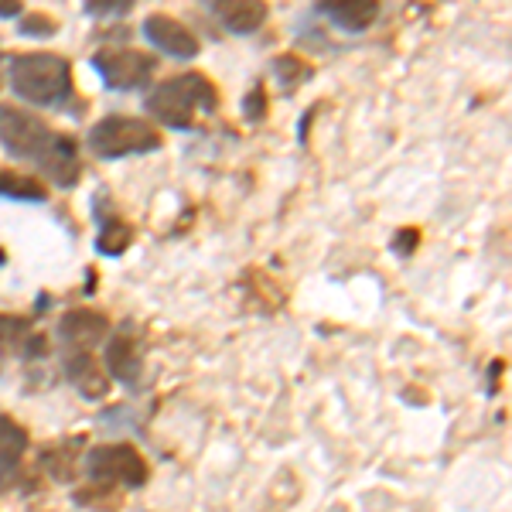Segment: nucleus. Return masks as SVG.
<instances>
[{
	"instance_id": "nucleus-8",
	"label": "nucleus",
	"mask_w": 512,
	"mask_h": 512,
	"mask_svg": "<svg viewBox=\"0 0 512 512\" xmlns=\"http://www.w3.org/2000/svg\"><path fill=\"white\" fill-rule=\"evenodd\" d=\"M62 369H65V379H69V383L76 386L82 396H89V400H103V396L110 393L106 376H103V369L96 366L93 352L69 349L62 355Z\"/></svg>"
},
{
	"instance_id": "nucleus-15",
	"label": "nucleus",
	"mask_w": 512,
	"mask_h": 512,
	"mask_svg": "<svg viewBox=\"0 0 512 512\" xmlns=\"http://www.w3.org/2000/svg\"><path fill=\"white\" fill-rule=\"evenodd\" d=\"M0 198H14V202H45L48 192L35 175H24V171H0Z\"/></svg>"
},
{
	"instance_id": "nucleus-6",
	"label": "nucleus",
	"mask_w": 512,
	"mask_h": 512,
	"mask_svg": "<svg viewBox=\"0 0 512 512\" xmlns=\"http://www.w3.org/2000/svg\"><path fill=\"white\" fill-rule=\"evenodd\" d=\"M89 65L99 72V79L106 82L110 89H140L147 86L158 69V59L154 55H144V52H134V48H103L96 52Z\"/></svg>"
},
{
	"instance_id": "nucleus-14",
	"label": "nucleus",
	"mask_w": 512,
	"mask_h": 512,
	"mask_svg": "<svg viewBox=\"0 0 512 512\" xmlns=\"http://www.w3.org/2000/svg\"><path fill=\"white\" fill-rule=\"evenodd\" d=\"M96 222H99V233H96V250L106 253V256H120L123 250L130 246V239H134V233H130V226L117 216H106L103 205L96 202Z\"/></svg>"
},
{
	"instance_id": "nucleus-2",
	"label": "nucleus",
	"mask_w": 512,
	"mask_h": 512,
	"mask_svg": "<svg viewBox=\"0 0 512 512\" xmlns=\"http://www.w3.org/2000/svg\"><path fill=\"white\" fill-rule=\"evenodd\" d=\"M7 79H11L14 93L35 106H65L72 96L69 62L52 52L14 55L11 69H7Z\"/></svg>"
},
{
	"instance_id": "nucleus-21",
	"label": "nucleus",
	"mask_w": 512,
	"mask_h": 512,
	"mask_svg": "<svg viewBox=\"0 0 512 512\" xmlns=\"http://www.w3.org/2000/svg\"><path fill=\"white\" fill-rule=\"evenodd\" d=\"M263 110H267V96H263V86H253L250 99H246V117L250 120H260Z\"/></svg>"
},
{
	"instance_id": "nucleus-19",
	"label": "nucleus",
	"mask_w": 512,
	"mask_h": 512,
	"mask_svg": "<svg viewBox=\"0 0 512 512\" xmlns=\"http://www.w3.org/2000/svg\"><path fill=\"white\" fill-rule=\"evenodd\" d=\"M52 31H55V21L48 18V14H35V18H28L21 24V35H41V38H45V35H52Z\"/></svg>"
},
{
	"instance_id": "nucleus-9",
	"label": "nucleus",
	"mask_w": 512,
	"mask_h": 512,
	"mask_svg": "<svg viewBox=\"0 0 512 512\" xmlns=\"http://www.w3.org/2000/svg\"><path fill=\"white\" fill-rule=\"evenodd\" d=\"M106 332H110V321H106L99 311H89V308H79V311H69L62 321H59V338L69 349H93L96 342H103Z\"/></svg>"
},
{
	"instance_id": "nucleus-3",
	"label": "nucleus",
	"mask_w": 512,
	"mask_h": 512,
	"mask_svg": "<svg viewBox=\"0 0 512 512\" xmlns=\"http://www.w3.org/2000/svg\"><path fill=\"white\" fill-rule=\"evenodd\" d=\"M89 151L103 161H120V158H130V154H151L161 147V134L154 123L147 120H137V117H103L99 123H93L86 137Z\"/></svg>"
},
{
	"instance_id": "nucleus-1",
	"label": "nucleus",
	"mask_w": 512,
	"mask_h": 512,
	"mask_svg": "<svg viewBox=\"0 0 512 512\" xmlns=\"http://www.w3.org/2000/svg\"><path fill=\"white\" fill-rule=\"evenodd\" d=\"M216 89L198 72H185V76L164 79L147 93V113L161 120L171 130H192L198 113H216Z\"/></svg>"
},
{
	"instance_id": "nucleus-17",
	"label": "nucleus",
	"mask_w": 512,
	"mask_h": 512,
	"mask_svg": "<svg viewBox=\"0 0 512 512\" xmlns=\"http://www.w3.org/2000/svg\"><path fill=\"white\" fill-rule=\"evenodd\" d=\"M308 76H311V65L301 62L297 55H280V59H277V79H280V86H284L287 93H294V89L301 86Z\"/></svg>"
},
{
	"instance_id": "nucleus-23",
	"label": "nucleus",
	"mask_w": 512,
	"mask_h": 512,
	"mask_svg": "<svg viewBox=\"0 0 512 512\" xmlns=\"http://www.w3.org/2000/svg\"><path fill=\"white\" fill-rule=\"evenodd\" d=\"M21 11V0H0V18H18Z\"/></svg>"
},
{
	"instance_id": "nucleus-20",
	"label": "nucleus",
	"mask_w": 512,
	"mask_h": 512,
	"mask_svg": "<svg viewBox=\"0 0 512 512\" xmlns=\"http://www.w3.org/2000/svg\"><path fill=\"white\" fill-rule=\"evenodd\" d=\"M417 243H420L417 229H400V233H396V239H393V250L400 253V256H410V253L417 250Z\"/></svg>"
},
{
	"instance_id": "nucleus-11",
	"label": "nucleus",
	"mask_w": 512,
	"mask_h": 512,
	"mask_svg": "<svg viewBox=\"0 0 512 512\" xmlns=\"http://www.w3.org/2000/svg\"><path fill=\"white\" fill-rule=\"evenodd\" d=\"M41 171L55 181V185H76L79 181V147L72 137H55L52 147L45 151V158L38 161Z\"/></svg>"
},
{
	"instance_id": "nucleus-18",
	"label": "nucleus",
	"mask_w": 512,
	"mask_h": 512,
	"mask_svg": "<svg viewBox=\"0 0 512 512\" xmlns=\"http://www.w3.org/2000/svg\"><path fill=\"white\" fill-rule=\"evenodd\" d=\"M31 338V325L24 318L0 315V349H24Z\"/></svg>"
},
{
	"instance_id": "nucleus-22",
	"label": "nucleus",
	"mask_w": 512,
	"mask_h": 512,
	"mask_svg": "<svg viewBox=\"0 0 512 512\" xmlns=\"http://www.w3.org/2000/svg\"><path fill=\"white\" fill-rule=\"evenodd\" d=\"M89 14H127L130 11V0H123V4H113V0H93V4H86Z\"/></svg>"
},
{
	"instance_id": "nucleus-16",
	"label": "nucleus",
	"mask_w": 512,
	"mask_h": 512,
	"mask_svg": "<svg viewBox=\"0 0 512 512\" xmlns=\"http://www.w3.org/2000/svg\"><path fill=\"white\" fill-rule=\"evenodd\" d=\"M28 451V431L11 420L7 414H0V468H14Z\"/></svg>"
},
{
	"instance_id": "nucleus-5",
	"label": "nucleus",
	"mask_w": 512,
	"mask_h": 512,
	"mask_svg": "<svg viewBox=\"0 0 512 512\" xmlns=\"http://www.w3.org/2000/svg\"><path fill=\"white\" fill-rule=\"evenodd\" d=\"M86 472L96 482L123 485V489H140L147 482V461L134 444H99L86 454Z\"/></svg>"
},
{
	"instance_id": "nucleus-7",
	"label": "nucleus",
	"mask_w": 512,
	"mask_h": 512,
	"mask_svg": "<svg viewBox=\"0 0 512 512\" xmlns=\"http://www.w3.org/2000/svg\"><path fill=\"white\" fill-rule=\"evenodd\" d=\"M144 38L151 41L158 52L171 55V59H195L198 55V38L181 21L168 18V14H147Z\"/></svg>"
},
{
	"instance_id": "nucleus-12",
	"label": "nucleus",
	"mask_w": 512,
	"mask_h": 512,
	"mask_svg": "<svg viewBox=\"0 0 512 512\" xmlns=\"http://www.w3.org/2000/svg\"><path fill=\"white\" fill-rule=\"evenodd\" d=\"M212 11L233 35H253L267 21V4H260V0H233V4H216Z\"/></svg>"
},
{
	"instance_id": "nucleus-13",
	"label": "nucleus",
	"mask_w": 512,
	"mask_h": 512,
	"mask_svg": "<svg viewBox=\"0 0 512 512\" xmlns=\"http://www.w3.org/2000/svg\"><path fill=\"white\" fill-rule=\"evenodd\" d=\"M321 14L335 21V28L349 31H366L369 24L379 18V4L376 0H345V4H321Z\"/></svg>"
},
{
	"instance_id": "nucleus-4",
	"label": "nucleus",
	"mask_w": 512,
	"mask_h": 512,
	"mask_svg": "<svg viewBox=\"0 0 512 512\" xmlns=\"http://www.w3.org/2000/svg\"><path fill=\"white\" fill-rule=\"evenodd\" d=\"M55 137L59 134L38 113H28L21 106H0V144L11 158L41 161Z\"/></svg>"
},
{
	"instance_id": "nucleus-10",
	"label": "nucleus",
	"mask_w": 512,
	"mask_h": 512,
	"mask_svg": "<svg viewBox=\"0 0 512 512\" xmlns=\"http://www.w3.org/2000/svg\"><path fill=\"white\" fill-rule=\"evenodd\" d=\"M106 369H110L113 379L127 386H137L140 379V369H144V359H140V345H137V335L130 332H117L106 345Z\"/></svg>"
}]
</instances>
